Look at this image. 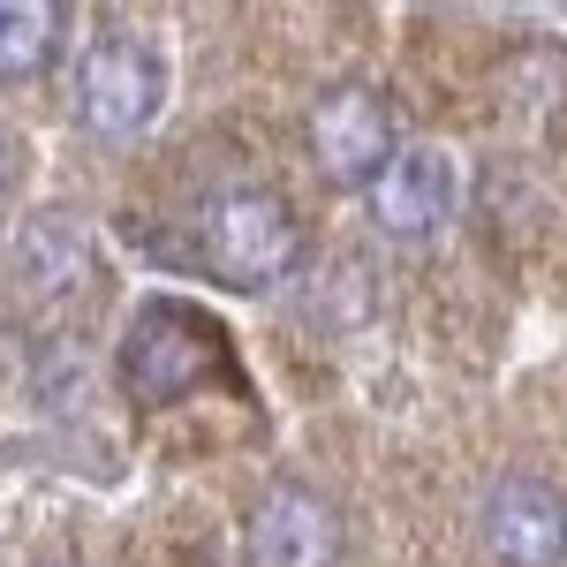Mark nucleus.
<instances>
[{
  "instance_id": "8",
  "label": "nucleus",
  "mask_w": 567,
  "mask_h": 567,
  "mask_svg": "<svg viewBox=\"0 0 567 567\" xmlns=\"http://www.w3.org/2000/svg\"><path fill=\"white\" fill-rule=\"evenodd\" d=\"M16 280L39 296V303H61L91 280V227L61 205H45L16 227Z\"/></svg>"
},
{
  "instance_id": "5",
  "label": "nucleus",
  "mask_w": 567,
  "mask_h": 567,
  "mask_svg": "<svg viewBox=\"0 0 567 567\" xmlns=\"http://www.w3.org/2000/svg\"><path fill=\"white\" fill-rule=\"evenodd\" d=\"M484 553L499 567L567 560V492L545 477H499L484 492Z\"/></svg>"
},
{
  "instance_id": "6",
  "label": "nucleus",
  "mask_w": 567,
  "mask_h": 567,
  "mask_svg": "<svg viewBox=\"0 0 567 567\" xmlns=\"http://www.w3.org/2000/svg\"><path fill=\"white\" fill-rule=\"evenodd\" d=\"M250 560L258 567H333L341 560V515L310 484H272L250 507Z\"/></svg>"
},
{
  "instance_id": "7",
  "label": "nucleus",
  "mask_w": 567,
  "mask_h": 567,
  "mask_svg": "<svg viewBox=\"0 0 567 567\" xmlns=\"http://www.w3.org/2000/svg\"><path fill=\"white\" fill-rule=\"evenodd\" d=\"M363 205H371V227H379V235H401V243L439 235L446 213H454V167H446V152L401 144L386 159V175L363 189Z\"/></svg>"
},
{
  "instance_id": "10",
  "label": "nucleus",
  "mask_w": 567,
  "mask_h": 567,
  "mask_svg": "<svg viewBox=\"0 0 567 567\" xmlns=\"http://www.w3.org/2000/svg\"><path fill=\"white\" fill-rule=\"evenodd\" d=\"M507 84H515V99L529 106V122L537 130H567V53L560 45H529V53H515V69H507Z\"/></svg>"
},
{
  "instance_id": "9",
  "label": "nucleus",
  "mask_w": 567,
  "mask_h": 567,
  "mask_svg": "<svg viewBox=\"0 0 567 567\" xmlns=\"http://www.w3.org/2000/svg\"><path fill=\"white\" fill-rule=\"evenodd\" d=\"M61 23L53 0H0V84H39L61 53Z\"/></svg>"
},
{
  "instance_id": "3",
  "label": "nucleus",
  "mask_w": 567,
  "mask_h": 567,
  "mask_svg": "<svg viewBox=\"0 0 567 567\" xmlns=\"http://www.w3.org/2000/svg\"><path fill=\"white\" fill-rule=\"evenodd\" d=\"M76 122L106 144H130V136L152 130V114L167 106V61L152 39H130V31H106L76 53Z\"/></svg>"
},
{
  "instance_id": "2",
  "label": "nucleus",
  "mask_w": 567,
  "mask_h": 567,
  "mask_svg": "<svg viewBox=\"0 0 567 567\" xmlns=\"http://www.w3.org/2000/svg\"><path fill=\"white\" fill-rule=\"evenodd\" d=\"M213 379H235L227 333H219L205 310L175 303V296H144L130 310V333H122V386L144 409H167V401L205 393Z\"/></svg>"
},
{
  "instance_id": "11",
  "label": "nucleus",
  "mask_w": 567,
  "mask_h": 567,
  "mask_svg": "<svg viewBox=\"0 0 567 567\" xmlns=\"http://www.w3.org/2000/svg\"><path fill=\"white\" fill-rule=\"evenodd\" d=\"M0 182H8V136H0Z\"/></svg>"
},
{
  "instance_id": "1",
  "label": "nucleus",
  "mask_w": 567,
  "mask_h": 567,
  "mask_svg": "<svg viewBox=\"0 0 567 567\" xmlns=\"http://www.w3.org/2000/svg\"><path fill=\"white\" fill-rule=\"evenodd\" d=\"M189 258L205 265L219 288L265 296V288H280V280L303 265V227H296V213H288L280 189L227 182V189H213V197L189 213Z\"/></svg>"
},
{
  "instance_id": "4",
  "label": "nucleus",
  "mask_w": 567,
  "mask_h": 567,
  "mask_svg": "<svg viewBox=\"0 0 567 567\" xmlns=\"http://www.w3.org/2000/svg\"><path fill=\"white\" fill-rule=\"evenodd\" d=\"M310 152H318V175L341 182V189H371L386 175L393 144V114L371 84H333L310 106Z\"/></svg>"
}]
</instances>
